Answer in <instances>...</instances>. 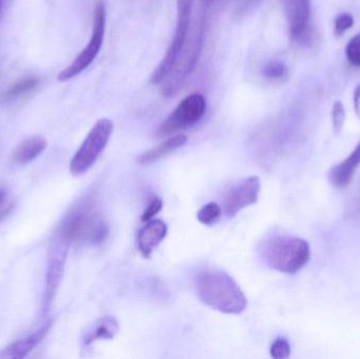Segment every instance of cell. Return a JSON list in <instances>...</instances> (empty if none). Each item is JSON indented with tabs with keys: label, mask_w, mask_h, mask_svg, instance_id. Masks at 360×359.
<instances>
[{
	"label": "cell",
	"mask_w": 360,
	"mask_h": 359,
	"mask_svg": "<svg viewBox=\"0 0 360 359\" xmlns=\"http://www.w3.org/2000/svg\"><path fill=\"white\" fill-rule=\"evenodd\" d=\"M198 299L207 307L224 314H241L247 309L248 301L232 276L219 270L203 271L197 276Z\"/></svg>",
	"instance_id": "6da1fadb"
},
{
	"label": "cell",
	"mask_w": 360,
	"mask_h": 359,
	"mask_svg": "<svg viewBox=\"0 0 360 359\" xmlns=\"http://www.w3.org/2000/svg\"><path fill=\"white\" fill-rule=\"evenodd\" d=\"M109 233L105 219L91 200L80 202L65 215L59 226L57 240L67 244H97Z\"/></svg>",
	"instance_id": "7a4b0ae2"
},
{
	"label": "cell",
	"mask_w": 360,
	"mask_h": 359,
	"mask_svg": "<svg viewBox=\"0 0 360 359\" xmlns=\"http://www.w3.org/2000/svg\"><path fill=\"white\" fill-rule=\"evenodd\" d=\"M259 254L271 269L293 275L310 261L311 249L308 242L302 238L274 235L262 242Z\"/></svg>",
	"instance_id": "3957f363"
},
{
	"label": "cell",
	"mask_w": 360,
	"mask_h": 359,
	"mask_svg": "<svg viewBox=\"0 0 360 359\" xmlns=\"http://www.w3.org/2000/svg\"><path fill=\"white\" fill-rule=\"evenodd\" d=\"M205 41V23L202 20L195 22L190 35L188 34L186 41L175 59L172 67L162 80L160 86L162 94L167 98L174 97L190 76L198 61Z\"/></svg>",
	"instance_id": "277c9868"
},
{
	"label": "cell",
	"mask_w": 360,
	"mask_h": 359,
	"mask_svg": "<svg viewBox=\"0 0 360 359\" xmlns=\"http://www.w3.org/2000/svg\"><path fill=\"white\" fill-rule=\"evenodd\" d=\"M113 130V122L108 118H101L94 124L70 162V171L74 176L84 174L92 168L107 148Z\"/></svg>",
	"instance_id": "5b68a950"
},
{
	"label": "cell",
	"mask_w": 360,
	"mask_h": 359,
	"mask_svg": "<svg viewBox=\"0 0 360 359\" xmlns=\"http://www.w3.org/2000/svg\"><path fill=\"white\" fill-rule=\"evenodd\" d=\"M105 32V4H103V0H97L96 4H95L94 14H93V30L90 41L88 42L86 48L77 55V57L72 61L71 65H68L63 71L60 72L58 75L59 81L65 82L76 77L92 65L93 61L98 55L101 46H103Z\"/></svg>",
	"instance_id": "8992f818"
},
{
	"label": "cell",
	"mask_w": 360,
	"mask_h": 359,
	"mask_svg": "<svg viewBox=\"0 0 360 359\" xmlns=\"http://www.w3.org/2000/svg\"><path fill=\"white\" fill-rule=\"evenodd\" d=\"M207 111V101L199 93L188 95L182 99L174 111L164 120L156 130L158 138L170 136L180 131L186 130L200 122Z\"/></svg>",
	"instance_id": "52a82bcc"
},
{
	"label": "cell",
	"mask_w": 360,
	"mask_h": 359,
	"mask_svg": "<svg viewBox=\"0 0 360 359\" xmlns=\"http://www.w3.org/2000/svg\"><path fill=\"white\" fill-rule=\"evenodd\" d=\"M193 4H194V0H176L177 21L174 37H173L162 63L152 74V84H162V80L165 79L167 74L172 67L175 59L179 56L180 50H181L182 46H184V41L188 37V30H190Z\"/></svg>",
	"instance_id": "ba28073f"
},
{
	"label": "cell",
	"mask_w": 360,
	"mask_h": 359,
	"mask_svg": "<svg viewBox=\"0 0 360 359\" xmlns=\"http://www.w3.org/2000/svg\"><path fill=\"white\" fill-rule=\"evenodd\" d=\"M69 244L61 240H55L49 255L48 267H46V287L44 295V312L46 313L56 296L59 285L63 280L65 272V261H67Z\"/></svg>",
	"instance_id": "9c48e42d"
},
{
	"label": "cell",
	"mask_w": 360,
	"mask_h": 359,
	"mask_svg": "<svg viewBox=\"0 0 360 359\" xmlns=\"http://www.w3.org/2000/svg\"><path fill=\"white\" fill-rule=\"evenodd\" d=\"M283 4L292 39L306 44L311 36L310 0H283Z\"/></svg>",
	"instance_id": "30bf717a"
},
{
	"label": "cell",
	"mask_w": 360,
	"mask_h": 359,
	"mask_svg": "<svg viewBox=\"0 0 360 359\" xmlns=\"http://www.w3.org/2000/svg\"><path fill=\"white\" fill-rule=\"evenodd\" d=\"M260 179L258 176L248 177L235 185L229 191L224 200L226 216L232 218L241 210L257 202L260 193Z\"/></svg>",
	"instance_id": "8fae6325"
},
{
	"label": "cell",
	"mask_w": 360,
	"mask_h": 359,
	"mask_svg": "<svg viewBox=\"0 0 360 359\" xmlns=\"http://www.w3.org/2000/svg\"><path fill=\"white\" fill-rule=\"evenodd\" d=\"M168 233V227L160 219L150 221L145 227L141 228L137 236V247L139 252L146 259H150L152 253L164 242Z\"/></svg>",
	"instance_id": "7c38bea8"
},
{
	"label": "cell",
	"mask_w": 360,
	"mask_h": 359,
	"mask_svg": "<svg viewBox=\"0 0 360 359\" xmlns=\"http://www.w3.org/2000/svg\"><path fill=\"white\" fill-rule=\"evenodd\" d=\"M51 329V322H46L35 332L31 333L23 339H18L2 350L0 353L1 358L20 359L29 355L48 335Z\"/></svg>",
	"instance_id": "4fadbf2b"
},
{
	"label": "cell",
	"mask_w": 360,
	"mask_h": 359,
	"mask_svg": "<svg viewBox=\"0 0 360 359\" xmlns=\"http://www.w3.org/2000/svg\"><path fill=\"white\" fill-rule=\"evenodd\" d=\"M360 166V143L354 151L340 164L334 166L329 172V181L335 188H346L350 185L355 172Z\"/></svg>",
	"instance_id": "5bb4252c"
},
{
	"label": "cell",
	"mask_w": 360,
	"mask_h": 359,
	"mask_svg": "<svg viewBox=\"0 0 360 359\" xmlns=\"http://www.w3.org/2000/svg\"><path fill=\"white\" fill-rule=\"evenodd\" d=\"M46 139L39 135L29 137L15 148L12 154L13 162L17 166L31 164L46 151Z\"/></svg>",
	"instance_id": "9a60e30c"
},
{
	"label": "cell",
	"mask_w": 360,
	"mask_h": 359,
	"mask_svg": "<svg viewBox=\"0 0 360 359\" xmlns=\"http://www.w3.org/2000/svg\"><path fill=\"white\" fill-rule=\"evenodd\" d=\"M186 141H188V137L184 134H177L174 135V136L169 137L168 139L162 141L160 145L141 154L137 158V162L139 164H143V166L153 164L154 162H158V160L162 159L165 156L169 155L172 152L184 147Z\"/></svg>",
	"instance_id": "2e32d148"
},
{
	"label": "cell",
	"mask_w": 360,
	"mask_h": 359,
	"mask_svg": "<svg viewBox=\"0 0 360 359\" xmlns=\"http://www.w3.org/2000/svg\"><path fill=\"white\" fill-rule=\"evenodd\" d=\"M118 332V324L115 318L111 316L101 318L98 322L90 329L84 339V344L86 346L91 345L99 339H111Z\"/></svg>",
	"instance_id": "e0dca14e"
},
{
	"label": "cell",
	"mask_w": 360,
	"mask_h": 359,
	"mask_svg": "<svg viewBox=\"0 0 360 359\" xmlns=\"http://www.w3.org/2000/svg\"><path fill=\"white\" fill-rule=\"evenodd\" d=\"M39 84L40 79L36 76H27V77L21 78L0 96V101L1 103H13V101L18 100L21 97L35 91L39 86Z\"/></svg>",
	"instance_id": "ac0fdd59"
},
{
	"label": "cell",
	"mask_w": 360,
	"mask_h": 359,
	"mask_svg": "<svg viewBox=\"0 0 360 359\" xmlns=\"http://www.w3.org/2000/svg\"><path fill=\"white\" fill-rule=\"evenodd\" d=\"M221 207L216 202H209L197 213V218L202 225L212 226L217 223L221 217Z\"/></svg>",
	"instance_id": "d6986e66"
},
{
	"label": "cell",
	"mask_w": 360,
	"mask_h": 359,
	"mask_svg": "<svg viewBox=\"0 0 360 359\" xmlns=\"http://www.w3.org/2000/svg\"><path fill=\"white\" fill-rule=\"evenodd\" d=\"M262 74L268 79L281 80L287 77L288 67L283 61L272 60L264 65Z\"/></svg>",
	"instance_id": "ffe728a7"
},
{
	"label": "cell",
	"mask_w": 360,
	"mask_h": 359,
	"mask_svg": "<svg viewBox=\"0 0 360 359\" xmlns=\"http://www.w3.org/2000/svg\"><path fill=\"white\" fill-rule=\"evenodd\" d=\"M346 120V110L342 101H336L332 107V122H333V130L335 135L342 133Z\"/></svg>",
	"instance_id": "44dd1931"
},
{
	"label": "cell",
	"mask_w": 360,
	"mask_h": 359,
	"mask_svg": "<svg viewBox=\"0 0 360 359\" xmlns=\"http://www.w3.org/2000/svg\"><path fill=\"white\" fill-rule=\"evenodd\" d=\"M346 55L353 67H360V32L347 44Z\"/></svg>",
	"instance_id": "7402d4cb"
},
{
	"label": "cell",
	"mask_w": 360,
	"mask_h": 359,
	"mask_svg": "<svg viewBox=\"0 0 360 359\" xmlns=\"http://www.w3.org/2000/svg\"><path fill=\"white\" fill-rule=\"evenodd\" d=\"M270 354L275 359L288 358L291 354V347L287 339L279 337L271 346Z\"/></svg>",
	"instance_id": "603a6c76"
},
{
	"label": "cell",
	"mask_w": 360,
	"mask_h": 359,
	"mask_svg": "<svg viewBox=\"0 0 360 359\" xmlns=\"http://www.w3.org/2000/svg\"><path fill=\"white\" fill-rule=\"evenodd\" d=\"M354 25V17L350 13H342L338 15L334 21V33L338 36H342Z\"/></svg>",
	"instance_id": "cb8c5ba5"
},
{
	"label": "cell",
	"mask_w": 360,
	"mask_h": 359,
	"mask_svg": "<svg viewBox=\"0 0 360 359\" xmlns=\"http://www.w3.org/2000/svg\"><path fill=\"white\" fill-rule=\"evenodd\" d=\"M162 207H164V202H162V200L160 197L152 198L150 204H148L146 210L143 211V215H141V221H150L154 216L158 214V213L162 211Z\"/></svg>",
	"instance_id": "d4e9b609"
},
{
	"label": "cell",
	"mask_w": 360,
	"mask_h": 359,
	"mask_svg": "<svg viewBox=\"0 0 360 359\" xmlns=\"http://www.w3.org/2000/svg\"><path fill=\"white\" fill-rule=\"evenodd\" d=\"M258 2H260V0H245L238 10L239 14L243 15L249 12L252 8H254V6H257Z\"/></svg>",
	"instance_id": "484cf974"
},
{
	"label": "cell",
	"mask_w": 360,
	"mask_h": 359,
	"mask_svg": "<svg viewBox=\"0 0 360 359\" xmlns=\"http://www.w3.org/2000/svg\"><path fill=\"white\" fill-rule=\"evenodd\" d=\"M353 100H354L355 113H356L357 117L360 120V84L355 88Z\"/></svg>",
	"instance_id": "4316f807"
},
{
	"label": "cell",
	"mask_w": 360,
	"mask_h": 359,
	"mask_svg": "<svg viewBox=\"0 0 360 359\" xmlns=\"http://www.w3.org/2000/svg\"><path fill=\"white\" fill-rule=\"evenodd\" d=\"M6 190L0 189V210L4 207V202H6Z\"/></svg>",
	"instance_id": "83f0119b"
},
{
	"label": "cell",
	"mask_w": 360,
	"mask_h": 359,
	"mask_svg": "<svg viewBox=\"0 0 360 359\" xmlns=\"http://www.w3.org/2000/svg\"><path fill=\"white\" fill-rule=\"evenodd\" d=\"M201 1H202L203 4H207V6H210V4H213L214 0H201Z\"/></svg>",
	"instance_id": "f1b7e54d"
},
{
	"label": "cell",
	"mask_w": 360,
	"mask_h": 359,
	"mask_svg": "<svg viewBox=\"0 0 360 359\" xmlns=\"http://www.w3.org/2000/svg\"><path fill=\"white\" fill-rule=\"evenodd\" d=\"M1 6H2V0H0V11H1Z\"/></svg>",
	"instance_id": "f546056e"
}]
</instances>
